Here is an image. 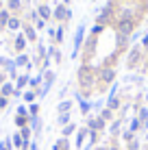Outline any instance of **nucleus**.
<instances>
[{
  "label": "nucleus",
  "instance_id": "f257e3e1",
  "mask_svg": "<svg viewBox=\"0 0 148 150\" xmlns=\"http://www.w3.org/2000/svg\"><path fill=\"white\" fill-rule=\"evenodd\" d=\"M79 87L81 91H83V98H87L96 91V87H98V79H96V68H91L89 63H83L79 68Z\"/></svg>",
  "mask_w": 148,
  "mask_h": 150
},
{
  "label": "nucleus",
  "instance_id": "f03ea898",
  "mask_svg": "<svg viewBox=\"0 0 148 150\" xmlns=\"http://www.w3.org/2000/svg\"><path fill=\"white\" fill-rule=\"evenodd\" d=\"M115 76H118V70L113 68V65H100V68H96V79H98V87L96 89H107V87H111L115 83Z\"/></svg>",
  "mask_w": 148,
  "mask_h": 150
},
{
  "label": "nucleus",
  "instance_id": "7ed1b4c3",
  "mask_svg": "<svg viewBox=\"0 0 148 150\" xmlns=\"http://www.w3.org/2000/svg\"><path fill=\"white\" fill-rule=\"evenodd\" d=\"M113 26H115V33L131 37V35L135 33V28H137V18H118L113 22Z\"/></svg>",
  "mask_w": 148,
  "mask_h": 150
},
{
  "label": "nucleus",
  "instance_id": "20e7f679",
  "mask_svg": "<svg viewBox=\"0 0 148 150\" xmlns=\"http://www.w3.org/2000/svg\"><path fill=\"white\" fill-rule=\"evenodd\" d=\"M142 61H144V48H142V46L131 48V50H129V57H126V68H129V70L140 68Z\"/></svg>",
  "mask_w": 148,
  "mask_h": 150
},
{
  "label": "nucleus",
  "instance_id": "39448f33",
  "mask_svg": "<svg viewBox=\"0 0 148 150\" xmlns=\"http://www.w3.org/2000/svg\"><path fill=\"white\" fill-rule=\"evenodd\" d=\"M83 41H85V26L81 24L79 28H76V33H74V41H72V52H70V57L72 59H76L81 52V46H83Z\"/></svg>",
  "mask_w": 148,
  "mask_h": 150
},
{
  "label": "nucleus",
  "instance_id": "423d86ee",
  "mask_svg": "<svg viewBox=\"0 0 148 150\" xmlns=\"http://www.w3.org/2000/svg\"><path fill=\"white\" fill-rule=\"evenodd\" d=\"M52 18L57 20V22L65 24V22H70V20H72V11H70V7H65V4L61 2L59 7L55 9V11H52Z\"/></svg>",
  "mask_w": 148,
  "mask_h": 150
},
{
  "label": "nucleus",
  "instance_id": "0eeeda50",
  "mask_svg": "<svg viewBox=\"0 0 148 150\" xmlns=\"http://www.w3.org/2000/svg\"><path fill=\"white\" fill-rule=\"evenodd\" d=\"M87 137H89V128L87 126H79V131L74 133V148L83 150V144L87 142Z\"/></svg>",
  "mask_w": 148,
  "mask_h": 150
},
{
  "label": "nucleus",
  "instance_id": "6e6552de",
  "mask_svg": "<svg viewBox=\"0 0 148 150\" xmlns=\"http://www.w3.org/2000/svg\"><path fill=\"white\" fill-rule=\"evenodd\" d=\"M85 126H87L89 131H96V133H103L105 128H107V122H105V120H100L98 115H89V117H87V122H85Z\"/></svg>",
  "mask_w": 148,
  "mask_h": 150
},
{
  "label": "nucleus",
  "instance_id": "1a4fd4ad",
  "mask_svg": "<svg viewBox=\"0 0 148 150\" xmlns=\"http://www.w3.org/2000/svg\"><path fill=\"white\" fill-rule=\"evenodd\" d=\"M111 18H113V11H111V4H107V7H103V11L98 13V18H96V24H100V26H107V24L111 22Z\"/></svg>",
  "mask_w": 148,
  "mask_h": 150
},
{
  "label": "nucleus",
  "instance_id": "9d476101",
  "mask_svg": "<svg viewBox=\"0 0 148 150\" xmlns=\"http://www.w3.org/2000/svg\"><path fill=\"white\" fill-rule=\"evenodd\" d=\"M74 98H76V102H79L81 115H89V111H91V102L87 100V98H83V94H81V91H76Z\"/></svg>",
  "mask_w": 148,
  "mask_h": 150
},
{
  "label": "nucleus",
  "instance_id": "9b49d317",
  "mask_svg": "<svg viewBox=\"0 0 148 150\" xmlns=\"http://www.w3.org/2000/svg\"><path fill=\"white\" fill-rule=\"evenodd\" d=\"M135 115L140 117V122H142V131H148V107H140Z\"/></svg>",
  "mask_w": 148,
  "mask_h": 150
},
{
  "label": "nucleus",
  "instance_id": "f8f14e48",
  "mask_svg": "<svg viewBox=\"0 0 148 150\" xmlns=\"http://www.w3.org/2000/svg\"><path fill=\"white\" fill-rule=\"evenodd\" d=\"M107 133H109L111 137L120 135V133H122V117H118V120L111 122V124H109V128H107Z\"/></svg>",
  "mask_w": 148,
  "mask_h": 150
},
{
  "label": "nucleus",
  "instance_id": "ddd939ff",
  "mask_svg": "<svg viewBox=\"0 0 148 150\" xmlns=\"http://www.w3.org/2000/svg\"><path fill=\"white\" fill-rule=\"evenodd\" d=\"M26 41H28V39H26V37H24V33H20V35H15V41H13V48H15V50H18V52H20V54H22V52H24V48H26Z\"/></svg>",
  "mask_w": 148,
  "mask_h": 150
},
{
  "label": "nucleus",
  "instance_id": "4468645a",
  "mask_svg": "<svg viewBox=\"0 0 148 150\" xmlns=\"http://www.w3.org/2000/svg\"><path fill=\"white\" fill-rule=\"evenodd\" d=\"M30 65H33V61L28 59V54H18V59H15V68H28L30 70Z\"/></svg>",
  "mask_w": 148,
  "mask_h": 150
},
{
  "label": "nucleus",
  "instance_id": "2eb2a0df",
  "mask_svg": "<svg viewBox=\"0 0 148 150\" xmlns=\"http://www.w3.org/2000/svg\"><path fill=\"white\" fill-rule=\"evenodd\" d=\"M129 41H131V37H126V35H120V33H115V48H118V52H120V50H124L126 46H129Z\"/></svg>",
  "mask_w": 148,
  "mask_h": 150
},
{
  "label": "nucleus",
  "instance_id": "dca6fc26",
  "mask_svg": "<svg viewBox=\"0 0 148 150\" xmlns=\"http://www.w3.org/2000/svg\"><path fill=\"white\" fill-rule=\"evenodd\" d=\"M98 117H100V120H105L107 124H111V122L115 120V113L111 111V109H107V107H103V109H100V113H98Z\"/></svg>",
  "mask_w": 148,
  "mask_h": 150
},
{
  "label": "nucleus",
  "instance_id": "f3484780",
  "mask_svg": "<svg viewBox=\"0 0 148 150\" xmlns=\"http://www.w3.org/2000/svg\"><path fill=\"white\" fill-rule=\"evenodd\" d=\"M37 15H39V18L44 20V22H48V20L52 18V9H50L48 4H42V7L37 9Z\"/></svg>",
  "mask_w": 148,
  "mask_h": 150
},
{
  "label": "nucleus",
  "instance_id": "a211bd4d",
  "mask_svg": "<svg viewBox=\"0 0 148 150\" xmlns=\"http://www.w3.org/2000/svg\"><path fill=\"white\" fill-rule=\"evenodd\" d=\"M105 107H107V109H111V111H118L120 109V107H122V100H120V98L118 96H115V98H107V102H105Z\"/></svg>",
  "mask_w": 148,
  "mask_h": 150
},
{
  "label": "nucleus",
  "instance_id": "6ab92c4d",
  "mask_svg": "<svg viewBox=\"0 0 148 150\" xmlns=\"http://www.w3.org/2000/svg\"><path fill=\"white\" fill-rule=\"evenodd\" d=\"M28 81H30V76H28V74H22V76H18V79H15V89H18V91H22L24 87L28 85Z\"/></svg>",
  "mask_w": 148,
  "mask_h": 150
},
{
  "label": "nucleus",
  "instance_id": "aec40b11",
  "mask_svg": "<svg viewBox=\"0 0 148 150\" xmlns=\"http://www.w3.org/2000/svg\"><path fill=\"white\" fill-rule=\"evenodd\" d=\"M76 131H79V126H76L74 122H70L68 126H63V128H61V137H70V135H74Z\"/></svg>",
  "mask_w": 148,
  "mask_h": 150
},
{
  "label": "nucleus",
  "instance_id": "412c9836",
  "mask_svg": "<svg viewBox=\"0 0 148 150\" xmlns=\"http://www.w3.org/2000/svg\"><path fill=\"white\" fill-rule=\"evenodd\" d=\"M52 150H70V142H68V137H59L57 142H55Z\"/></svg>",
  "mask_w": 148,
  "mask_h": 150
},
{
  "label": "nucleus",
  "instance_id": "4be33fe9",
  "mask_svg": "<svg viewBox=\"0 0 148 150\" xmlns=\"http://www.w3.org/2000/svg\"><path fill=\"white\" fill-rule=\"evenodd\" d=\"M0 94H2L4 98L13 96V94H15V85H13V83H4V85L0 87Z\"/></svg>",
  "mask_w": 148,
  "mask_h": 150
},
{
  "label": "nucleus",
  "instance_id": "5701e85b",
  "mask_svg": "<svg viewBox=\"0 0 148 150\" xmlns=\"http://www.w3.org/2000/svg\"><path fill=\"white\" fill-rule=\"evenodd\" d=\"M24 37H26L28 41L37 39V30H35V26H30V24H28V26H24Z\"/></svg>",
  "mask_w": 148,
  "mask_h": 150
},
{
  "label": "nucleus",
  "instance_id": "b1692460",
  "mask_svg": "<svg viewBox=\"0 0 148 150\" xmlns=\"http://www.w3.org/2000/svg\"><path fill=\"white\" fill-rule=\"evenodd\" d=\"M72 109V100H61L57 105V113H70Z\"/></svg>",
  "mask_w": 148,
  "mask_h": 150
},
{
  "label": "nucleus",
  "instance_id": "393cba45",
  "mask_svg": "<svg viewBox=\"0 0 148 150\" xmlns=\"http://www.w3.org/2000/svg\"><path fill=\"white\" fill-rule=\"evenodd\" d=\"M129 131H133V133L142 131V122H140V117H137V115L131 117V122H129Z\"/></svg>",
  "mask_w": 148,
  "mask_h": 150
},
{
  "label": "nucleus",
  "instance_id": "a878e982",
  "mask_svg": "<svg viewBox=\"0 0 148 150\" xmlns=\"http://www.w3.org/2000/svg\"><path fill=\"white\" fill-rule=\"evenodd\" d=\"M63 37H65V24H59L57 33H55V41H57V44H63Z\"/></svg>",
  "mask_w": 148,
  "mask_h": 150
},
{
  "label": "nucleus",
  "instance_id": "bb28decb",
  "mask_svg": "<svg viewBox=\"0 0 148 150\" xmlns=\"http://www.w3.org/2000/svg\"><path fill=\"white\" fill-rule=\"evenodd\" d=\"M70 122H72V120H70V113H59V115H57V124H59L61 128L68 126Z\"/></svg>",
  "mask_w": 148,
  "mask_h": 150
},
{
  "label": "nucleus",
  "instance_id": "cd10ccee",
  "mask_svg": "<svg viewBox=\"0 0 148 150\" xmlns=\"http://www.w3.org/2000/svg\"><path fill=\"white\" fill-rule=\"evenodd\" d=\"M35 100H37V91H35V89H28V91H24V102L33 105Z\"/></svg>",
  "mask_w": 148,
  "mask_h": 150
},
{
  "label": "nucleus",
  "instance_id": "c85d7f7f",
  "mask_svg": "<svg viewBox=\"0 0 148 150\" xmlns=\"http://www.w3.org/2000/svg\"><path fill=\"white\" fill-rule=\"evenodd\" d=\"M120 137H122V142H126V144H131L135 139V133L133 131H129V128H126V131H122L120 133Z\"/></svg>",
  "mask_w": 148,
  "mask_h": 150
},
{
  "label": "nucleus",
  "instance_id": "c756f323",
  "mask_svg": "<svg viewBox=\"0 0 148 150\" xmlns=\"http://www.w3.org/2000/svg\"><path fill=\"white\" fill-rule=\"evenodd\" d=\"M28 120H30L28 115H15V126H20V128L28 126Z\"/></svg>",
  "mask_w": 148,
  "mask_h": 150
},
{
  "label": "nucleus",
  "instance_id": "7c9ffc66",
  "mask_svg": "<svg viewBox=\"0 0 148 150\" xmlns=\"http://www.w3.org/2000/svg\"><path fill=\"white\" fill-rule=\"evenodd\" d=\"M20 26H22V22H20L18 18H9V22H7V28L9 30H18Z\"/></svg>",
  "mask_w": 148,
  "mask_h": 150
},
{
  "label": "nucleus",
  "instance_id": "2f4dec72",
  "mask_svg": "<svg viewBox=\"0 0 148 150\" xmlns=\"http://www.w3.org/2000/svg\"><path fill=\"white\" fill-rule=\"evenodd\" d=\"M30 126H24V128H20V135H22V139H24V144H28L30 142Z\"/></svg>",
  "mask_w": 148,
  "mask_h": 150
},
{
  "label": "nucleus",
  "instance_id": "473e14b6",
  "mask_svg": "<svg viewBox=\"0 0 148 150\" xmlns=\"http://www.w3.org/2000/svg\"><path fill=\"white\" fill-rule=\"evenodd\" d=\"M7 4H9L11 11H20L22 9V0H7Z\"/></svg>",
  "mask_w": 148,
  "mask_h": 150
},
{
  "label": "nucleus",
  "instance_id": "72a5a7b5",
  "mask_svg": "<svg viewBox=\"0 0 148 150\" xmlns=\"http://www.w3.org/2000/svg\"><path fill=\"white\" fill-rule=\"evenodd\" d=\"M118 91H120V85H118V83H113V85L109 87V94H107V98H115V96H118Z\"/></svg>",
  "mask_w": 148,
  "mask_h": 150
},
{
  "label": "nucleus",
  "instance_id": "f704fd0d",
  "mask_svg": "<svg viewBox=\"0 0 148 150\" xmlns=\"http://www.w3.org/2000/svg\"><path fill=\"white\" fill-rule=\"evenodd\" d=\"M105 30V26H100V24H94V26H91V30H89V35H94V37H98L100 33H103Z\"/></svg>",
  "mask_w": 148,
  "mask_h": 150
},
{
  "label": "nucleus",
  "instance_id": "c9c22d12",
  "mask_svg": "<svg viewBox=\"0 0 148 150\" xmlns=\"http://www.w3.org/2000/svg\"><path fill=\"white\" fill-rule=\"evenodd\" d=\"M28 115H30V117L39 115V105H37V102H33V105L28 107Z\"/></svg>",
  "mask_w": 148,
  "mask_h": 150
},
{
  "label": "nucleus",
  "instance_id": "e433bc0d",
  "mask_svg": "<svg viewBox=\"0 0 148 150\" xmlns=\"http://www.w3.org/2000/svg\"><path fill=\"white\" fill-rule=\"evenodd\" d=\"M18 115H28V107L20 105V107H18ZM28 117H30V115H28Z\"/></svg>",
  "mask_w": 148,
  "mask_h": 150
},
{
  "label": "nucleus",
  "instance_id": "4c0bfd02",
  "mask_svg": "<svg viewBox=\"0 0 148 150\" xmlns=\"http://www.w3.org/2000/svg\"><path fill=\"white\" fill-rule=\"evenodd\" d=\"M129 150H140V142H137V137L129 144Z\"/></svg>",
  "mask_w": 148,
  "mask_h": 150
},
{
  "label": "nucleus",
  "instance_id": "58836bf2",
  "mask_svg": "<svg viewBox=\"0 0 148 150\" xmlns=\"http://www.w3.org/2000/svg\"><path fill=\"white\" fill-rule=\"evenodd\" d=\"M142 48H144V52L148 50V33L144 35V37H142Z\"/></svg>",
  "mask_w": 148,
  "mask_h": 150
},
{
  "label": "nucleus",
  "instance_id": "ea45409f",
  "mask_svg": "<svg viewBox=\"0 0 148 150\" xmlns=\"http://www.w3.org/2000/svg\"><path fill=\"white\" fill-rule=\"evenodd\" d=\"M7 102H9V98H4L2 94H0V109H4V107H7Z\"/></svg>",
  "mask_w": 148,
  "mask_h": 150
},
{
  "label": "nucleus",
  "instance_id": "a19ab883",
  "mask_svg": "<svg viewBox=\"0 0 148 150\" xmlns=\"http://www.w3.org/2000/svg\"><path fill=\"white\" fill-rule=\"evenodd\" d=\"M35 28H46V22H44V20H42V18H39V20H37V22H35Z\"/></svg>",
  "mask_w": 148,
  "mask_h": 150
},
{
  "label": "nucleus",
  "instance_id": "79ce46f5",
  "mask_svg": "<svg viewBox=\"0 0 148 150\" xmlns=\"http://www.w3.org/2000/svg\"><path fill=\"white\" fill-rule=\"evenodd\" d=\"M28 150H37V142H30V148Z\"/></svg>",
  "mask_w": 148,
  "mask_h": 150
},
{
  "label": "nucleus",
  "instance_id": "37998d69",
  "mask_svg": "<svg viewBox=\"0 0 148 150\" xmlns=\"http://www.w3.org/2000/svg\"><path fill=\"white\" fill-rule=\"evenodd\" d=\"M94 150H109V146H96Z\"/></svg>",
  "mask_w": 148,
  "mask_h": 150
},
{
  "label": "nucleus",
  "instance_id": "c03bdc74",
  "mask_svg": "<svg viewBox=\"0 0 148 150\" xmlns=\"http://www.w3.org/2000/svg\"><path fill=\"white\" fill-rule=\"evenodd\" d=\"M4 83H7V81H4V74H0V87H2Z\"/></svg>",
  "mask_w": 148,
  "mask_h": 150
},
{
  "label": "nucleus",
  "instance_id": "a18cd8bd",
  "mask_svg": "<svg viewBox=\"0 0 148 150\" xmlns=\"http://www.w3.org/2000/svg\"><path fill=\"white\" fill-rule=\"evenodd\" d=\"M109 150H120V148L115 146V144H111V146H109Z\"/></svg>",
  "mask_w": 148,
  "mask_h": 150
},
{
  "label": "nucleus",
  "instance_id": "49530a36",
  "mask_svg": "<svg viewBox=\"0 0 148 150\" xmlns=\"http://www.w3.org/2000/svg\"><path fill=\"white\" fill-rule=\"evenodd\" d=\"M61 2H63V4H65V7H70V0H61Z\"/></svg>",
  "mask_w": 148,
  "mask_h": 150
},
{
  "label": "nucleus",
  "instance_id": "de8ad7c7",
  "mask_svg": "<svg viewBox=\"0 0 148 150\" xmlns=\"http://www.w3.org/2000/svg\"><path fill=\"white\" fill-rule=\"evenodd\" d=\"M146 107H148V91H146Z\"/></svg>",
  "mask_w": 148,
  "mask_h": 150
},
{
  "label": "nucleus",
  "instance_id": "09e8293b",
  "mask_svg": "<svg viewBox=\"0 0 148 150\" xmlns=\"http://www.w3.org/2000/svg\"><path fill=\"white\" fill-rule=\"evenodd\" d=\"M144 2H146V7H148V0H144Z\"/></svg>",
  "mask_w": 148,
  "mask_h": 150
}]
</instances>
